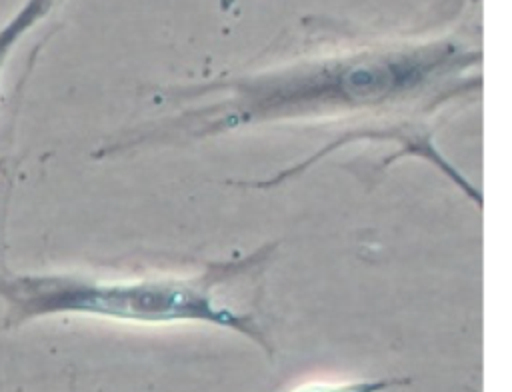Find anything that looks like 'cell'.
<instances>
[{"label":"cell","mask_w":512,"mask_h":392,"mask_svg":"<svg viewBox=\"0 0 512 392\" xmlns=\"http://www.w3.org/2000/svg\"><path fill=\"white\" fill-rule=\"evenodd\" d=\"M398 382L400 380H360V382H342V384L314 382V384L300 386L294 392H380Z\"/></svg>","instance_id":"2"},{"label":"cell","mask_w":512,"mask_h":392,"mask_svg":"<svg viewBox=\"0 0 512 392\" xmlns=\"http://www.w3.org/2000/svg\"><path fill=\"white\" fill-rule=\"evenodd\" d=\"M272 250L274 246L266 244L242 258L210 262L194 276L100 278L66 272H0L4 324L16 328L50 316H86L128 324L204 322L240 332L270 352L258 318L222 300V292H230L236 280L260 270Z\"/></svg>","instance_id":"1"}]
</instances>
